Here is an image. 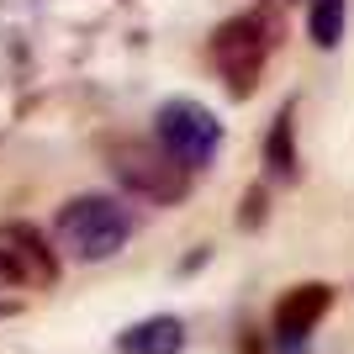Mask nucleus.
<instances>
[{
    "label": "nucleus",
    "instance_id": "nucleus-4",
    "mask_svg": "<svg viewBox=\"0 0 354 354\" xmlns=\"http://www.w3.org/2000/svg\"><path fill=\"white\" fill-rule=\"evenodd\" d=\"M153 122H159V148L180 169H207V164L217 159L222 122L212 117L201 101H185V95H180V101H164Z\"/></svg>",
    "mask_w": 354,
    "mask_h": 354
},
{
    "label": "nucleus",
    "instance_id": "nucleus-7",
    "mask_svg": "<svg viewBox=\"0 0 354 354\" xmlns=\"http://www.w3.org/2000/svg\"><path fill=\"white\" fill-rule=\"evenodd\" d=\"M6 243H11V259L27 275H37V281H53L59 275V259H53V249H48V238L32 227V222H6Z\"/></svg>",
    "mask_w": 354,
    "mask_h": 354
},
{
    "label": "nucleus",
    "instance_id": "nucleus-10",
    "mask_svg": "<svg viewBox=\"0 0 354 354\" xmlns=\"http://www.w3.org/2000/svg\"><path fill=\"white\" fill-rule=\"evenodd\" d=\"M259 217H265V191H249V196H243V212H238V222H243V227H254Z\"/></svg>",
    "mask_w": 354,
    "mask_h": 354
},
{
    "label": "nucleus",
    "instance_id": "nucleus-3",
    "mask_svg": "<svg viewBox=\"0 0 354 354\" xmlns=\"http://www.w3.org/2000/svg\"><path fill=\"white\" fill-rule=\"evenodd\" d=\"M270 21L265 16H227L217 32H212V64L217 74L227 80L233 95H254L259 74H265V59H270Z\"/></svg>",
    "mask_w": 354,
    "mask_h": 354
},
{
    "label": "nucleus",
    "instance_id": "nucleus-5",
    "mask_svg": "<svg viewBox=\"0 0 354 354\" xmlns=\"http://www.w3.org/2000/svg\"><path fill=\"white\" fill-rule=\"evenodd\" d=\"M328 307H333V286H323V281L296 286L291 296H281V307H275V339L281 344L312 339V328L328 317Z\"/></svg>",
    "mask_w": 354,
    "mask_h": 354
},
{
    "label": "nucleus",
    "instance_id": "nucleus-2",
    "mask_svg": "<svg viewBox=\"0 0 354 354\" xmlns=\"http://www.w3.org/2000/svg\"><path fill=\"white\" fill-rule=\"evenodd\" d=\"M106 164H111V175L122 180V191L143 196L153 207H180L185 196H191V169H180L159 143H138V138H111L106 143Z\"/></svg>",
    "mask_w": 354,
    "mask_h": 354
},
{
    "label": "nucleus",
    "instance_id": "nucleus-8",
    "mask_svg": "<svg viewBox=\"0 0 354 354\" xmlns=\"http://www.w3.org/2000/svg\"><path fill=\"white\" fill-rule=\"evenodd\" d=\"M265 159H270V175H296V143H291V106H286L275 127H270V143H265Z\"/></svg>",
    "mask_w": 354,
    "mask_h": 354
},
{
    "label": "nucleus",
    "instance_id": "nucleus-12",
    "mask_svg": "<svg viewBox=\"0 0 354 354\" xmlns=\"http://www.w3.org/2000/svg\"><path fill=\"white\" fill-rule=\"evenodd\" d=\"M0 317H16V301H0Z\"/></svg>",
    "mask_w": 354,
    "mask_h": 354
},
{
    "label": "nucleus",
    "instance_id": "nucleus-11",
    "mask_svg": "<svg viewBox=\"0 0 354 354\" xmlns=\"http://www.w3.org/2000/svg\"><path fill=\"white\" fill-rule=\"evenodd\" d=\"M27 281V270L11 259V249H0V286H21Z\"/></svg>",
    "mask_w": 354,
    "mask_h": 354
},
{
    "label": "nucleus",
    "instance_id": "nucleus-9",
    "mask_svg": "<svg viewBox=\"0 0 354 354\" xmlns=\"http://www.w3.org/2000/svg\"><path fill=\"white\" fill-rule=\"evenodd\" d=\"M307 32H312V43H317V48H333L344 37V0H312Z\"/></svg>",
    "mask_w": 354,
    "mask_h": 354
},
{
    "label": "nucleus",
    "instance_id": "nucleus-6",
    "mask_svg": "<svg viewBox=\"0 0 354 354\" xmlns=\"http://www.w3.org/2000/svg\"><path fill=\"white\" fill-rule=\"evenodd\" d=\"M122 354H180L185 349V323L180 317H143L138 328H127L117 344Z\"/></svg>",
    "mask_w": 354,
    "mask_h": 354
},
{
    "label": "nucleus",
    "instance_id": "nucleus-1",
    "mask_svg": "<svg viewBox=\"0 0 354 354\" xmlns=\"http://www.w3.org/2000/svg\"><path fill=\"white\" fill-rule=\"evenodd\" d=\"M53 233H59L64 254H74L80 265H101V259L122 254V243L133 238V217L111 196H74L59 207Z\"/></svg>",
    "mask_w": 354,
    "mask_h": 354
}]
</instances>
